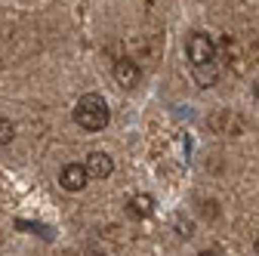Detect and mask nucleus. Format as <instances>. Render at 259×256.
<instances>
[{
	"instance_id": "nucleus-1",
	"label": "nucleus",
	"mask_w": 259,
	"mask_h": 256,
	"mask_svg": "<svg viewBox=\"0 0 259 256\" xmlns=\"http://www.w3.org/2000/svg\"><path fill=\"white\" fill-rule=\"evenodd\" d=\"M185 53H188V62H191V71H194V80L198 87H213L219 80V53H216V44L207 31H191L188 40H185Z\"/></svg>"
},
{
	"instance_id": "nucleus-2",
	"label": "nucleus",
	"mask_w": 259,
	"mask_h": 256,
	"mask_svg": "<svg viewBox=\"0 0 259 256\" xmlns=\"http://www.w3.org/2000/svg\"><path fill=\"white\" fill-rule=\"evenodd\" d=\"M111 120V111H108V102L102 99L99 93H83L77 105H74V123L87 133H99L105 130Z\"/></svg>"
},
{
	"instance_id": "nucleus-3",
	"label": "nucleus",
	"mask_w": 259,
	"mask_h": 256,
	"mask_svg": "<svg viewBox=\"0 0 259 256\" xmlns=\"http://www.w3.org/2000/svg\"><path fill=\"white\" fill-rule=\"evenodd\" d=\"M111 74H114V83H120L123 90H136L139 87V65L133 59H117L114 62V68H111Z\"/></svg>"
},
{
	"instance_id": "nucleus-4",
	"label": "nucleus",
	"mask_w": 259,
	"mask_h": 256,
	"mask_svg": "<svg viewBox=\"0 0 259 256\" xmlns=\"http://www.w3.org/2000/svg\"><path fill=\"white\" fill-rule=\"evenodd\" d=\"M83 170H87L90 179H108L114 173V161L105 151H90L87 161H83Z\"/></svg>"
},
{
	"instance_id": "nucleus-5",
	"label": "nucleus",
	"mask_w": 259,
	"mask_h": 256,
	"mask_svg": "<svg viewBox=\"0 0 259 256\" xmlns=\"http://www.w3.org/2000/svg\"><path fill=\"white\" fill-rule=\"evenodd\" d=\"M87 182H90V176H87L83 164H65V167L59 170V185H62L65 191H83Z\"/></svg>"
},
{
	"instance_id": "nucleus-6",
	"label": "nucleus",
	"mask_w": 259,
	"mask_h": 256,
	"mask_svg": "<svg viewBox=\"0 0 259 256\" xmlns=\"http://www.w3.org/2000/svg\"><path fill=\"white\" fill-rule=\"evenodd\" d=\"M126 213L133 216V219H148L154 213V198L145 195V191H142V195H133V198L126 201Z\"/></svg>"
},
{
	"instance_id": "nucleus-7",
	"label": "nucleus",
	"mask_w": 259,
	"mask_h": 256,
	"mask_svg": "<svg viewBox=\"0 0 259 256\" xmlns=\"http://www.w3.org/2000/svg\"><path fill=\"white\" fill-rule=\"evenodd\" d=\"M16 139V123L10 117H0V145H10Z\"/></svg>"
},
{
	"instance_id": "nucleus-8",
	"label": "nucleus",
	"mask_w": 259,
	"mask_h": 256,
	"mask_svg": "<svg viewBox=\"0 0 259 256\" xmlns=\"http://www.w3.org/2000/svg\"><path fill=\"white\" fill-rule=\"evenodd\" d=\"M198 256H222L219 250H204V253H198Z\"/></svg>"
},
{
	"instance_id": "nucleus-9",
	"label": "nucleus",
	"mask_w": 259,
	"mask_h": 256,
	"mask_svg": "<svg viewBox=\"0 0 259 256\" xmlns=\"http://www.w3.org/2000/svg\"><path fill=\"white\" fill-rule=\"evenodd\" d=\"M253 96H256V99H259V83H256V90H253Z\"/></svg>"
}]
</instances>
